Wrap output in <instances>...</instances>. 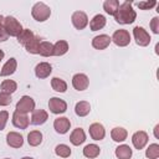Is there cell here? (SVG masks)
<instances>
[{"label": "cell", "mask_w": 159, "mask_h": 159, "mask_svg": "<svg viewBox=\"0 0 159 159\" xmlns=\"http://www.w3.org/2000/svg\"><path fill=\"white\" fill-rule=\"evenodd\" d=\"M12 124L19 129H26L30 124V118L27 117V114L15 111L12 113Z\"/></svg>", "instance_id": "8fae6325"}, {"label": "cell", "mask_w": 159, "mask_h": 159, "mask_svg": "<svg viewBox=\"0 0 159 159\" xmlns=\"http://www.w3.org/2000/svg\"><path fill=\"white\" fill-rule=\"evenodd\" d=\"M132 5H133L132 1H124L123 4H119V7L114 15V20L118 24L128 25V24H133L135 21L137 12Z\"/></svg>", "instance_id": "6da1fadb"}, {"label": "cell", "mask_w": 159, "mask_h": 159, "mask_svg": "<svg viewBox=\"0 0 159 159\" xmlns=\"http://www.w3.org/2000/svg\"><path fill=\"white\" fill-rule=\"evenodd\" d=\"M9 119V112L7 111H0V130H2L7 123Z\"/></svg>", "instance_id": "8d00e7d4"}, {"label": "cell", "mask_w": 159, "mask_h": 159, "mask_svg": "<svg viewBox=\"0 0 159 159\" xmlns=\"http://www.w3.org/2000/svg\"><path fill=\"white\" fill-rule=\"evenodd\" d=\"M111 137H112V139H113L114 142L120 143V142H124V140L127 139L128 132H127V129H124L123 127H116V128L112 129Z\"/></svg>", "instance_id": "603a6c76"}, {"label": "cell", "mask_w": 159, "mask_h": 159, "mask_svg": "<svg viewBox=\"0 0 159 159\" xmlns=\"http://www.w3.org/2000/svg\"><path fill=\"white\" fill-rule=\"evenodd\" d=\"M106 22H107L106 17L102 14H97L89 21V29H91V31H98L106 26Z\"/></svg>", "instance_id": "d6986e66"}, {"label": "cell", "mask_w": 159, "mask_h": 159, "mask_svg": "<svg viewBox=\"0 0 159 159\" xmlns=\"http://www.w3.org/2000/svg\"><path fill=\"white\" fill-rule=\"evenodd\" d=\"M15 111H17L20 113H25V114L34 112L35 111V101L30 96H22L19 99V102L16 103Z\"/></svg>", "instance_id": "8992f818"}, {"label": "cell", "mask_w": 159, "mask_h": 159, "mask_svg": "<svg viewBox=\"0 0 159 159\" xmlns=\"http://www.w3.org/2000/svg\"><path fill=\"white\" fill-rule=\"evenodd\" d=\"M21 159H34V158H31V157H24V158H21Z\"/></svg>", "instance_id": "7bdbcfd3"}, {"label": "cell", "mask_w": 159, "mask_h": 159, "mask_svg": "<svg viewBox=\"0 0 159 159\" xmlns=\"http://www.w3.org/2000/svg\"><path fill=\"white\" fill-rule=\"evenodd\" d=\"M145 157L148 159H158V157H159V144H157V143L149 144V147L145 149Z\"/></svg>", "instance_id": "d6a6232c"}, {"label": "cell", "mask_w": 159, "mask_h": 159, "mask_svg": "<svg viewBox=\"0 0 159 159\" xmlns=\"http://www.w3.org/2000/svg\"><path fill=\"white\" fill-rule=\"evenodd\" d=\"M101 153V148L97 144H87L83 148V155L88 159H94L99 155Z\"/></svg>", "instance_id": "cb8c5ba5"}, {"label": "cell", "mask_w": 159, "mask_h": 159, "mask_svg": "<svg viewBox=\"0 0 159 159\" xmlns=\"http://www.w3.org/2000/svg\"><path fill=\"white\" fill-rule=\"evenodd\" d=\"M68 42L65 40H58L53 45V56H63L68 51Z\"/></svg>", "instance_id": "d4e9b609"}, {"label": "cell", "mask_w": 159, "mask_h": 159, "mask_svg": "<svg viewBox=\"0 0 159 159\" xmlns=\"http://www.w3.org/2000/svg\"><path fill=\"white\" fill-rule=\"evenodd\" d=\"M0 88H1V92L11 94L17 89V83L14 80H4L0 84Z\"/></svg>", "instance_id": "f546056e"}, {"label": "cell", "mask_w": 159, "mask_h": 159, "mask_svg": "<svg viewBox=\"0 0 159 159\" xmlns=\"http://www.w3.org/2000/svg\"><path fill=\"white\" fill-rule=\"evenodd\" d=\"M51 87L53 91L56 92H60V93H63L67 91V83L66 81H63L62 78H58V77H53L51 80Z\"/></svg>", "instance_id": "f1b7e54d"}, {"label": "cell", "mask_w": 159, "mask_h": 159, "mask_svg": "<svg viewBox=\"0 0 159 159\" xmlns=\"http://www.w3.org/2000/svg\"><path fill=\"white\" fill-rule=\"evenodd\" d=\"M40 43H41V39H40L39 36H35V37H34V39L25 46V48H26V51H27L29 53H34V55H36V53H39Z\"/></svg>", "instance_id": "1f68e13d"}, {"label": "cell", "mask_w": 159, "mask_h": 159, "mask_svg": "<svg viewBox=\"0 0 159 159\" xmlns=\"http://www.w3.org/2000/svg\"><path fill=\"white\" fill-rule=\"evenodd\" d=\"M114 154H116V157H117L118 159H130V157H132V154H133V150H132V148H130L129 145H127V144H120V145H118V147L116 148Z\"/></svg>", "instance_id": "44dd1931"}, {"label": "cell", "mask_w": 159, "mask_h": 159, "mask_svg": "<svg viewBox=\"0 0 159 159\" xmlns=\"http://www.w3.org/2000/svg\"><path fill=\"white\" fill-rule=\"evenodd\" d=\"M53 128L58 134H66L71 128V122L66 117H58L53 120Z\"/></svg>", "instance_id": "7c38bea8"}, {"label": "cell", "mask_w": 159, "mask_h": 159, "mask_svg": "<svg viewBox=\"0 0 159 159\" xmlns=\"http://www.w3.org/2000/svg\"><path fill=\"white\" fill-rule=\"evenodd\" d=\"M133 36H134V40L137 42L138 46H142V47H145L150 43L152 41V37L150 35L148 34V31L142 27V26H135L133 29Z\"/></svg>", "instance_id": "277c9868"}, {"label": "cell", "mask_w": 159, "mask_h": 159, "mask_svg": "<svg viewBox=\"0 0 159 159\" xmlns=\"http://www.w3.org/2000/svg\"><path fill=\"white\" fill-rule=\"evenodd\" d=\"M72 86L76 91H84L89 86V80L84 73H76L72 77Z\"/></svg>", "instance_id": "9c48e42d"}, {"label": "cell", "mask_w": 159, "mask_h": 159, "mask_svg": "<svg viewBox=\"0 0 159 159\" xmlns=\"http://www.w3.org/2000/svg\"><path fill=\"white\" fill-rule=\"evenodd\" d=\"M89 135L93 140H102L104 137H106V129L103 127V124L96 122V123H92L89 125Z\"/></svg>", "instance_id": "4fadbf2b"}, {"label": "cell", "mask_w": 159, "mask_h": 159, "mask_svg": "<svg viewBox=\"0 0 159 159\" xmlns=\"http://www.w3.org/2000/svg\"><path fill=\"white\" fill-rule=\"evenodd\" d=\"M55 153L61 158H68L71 155V148L66 144H58L55 148Z\"/></svg>", "instance_id": "836d02e7"}, {"label": "cell", "mask_w": 159, "mask_h": 159, "mask_svg": "<svg viewBox=\"0 0 159 159\" xmlns=\"http://www.w3.org/2000/svg\"><path fill=\"white\" fill-rule=\"evenodd\" d=\"M2 26L5 27L7 35L9 36H14V37H17L20 35V32L24 30L22 29V25L14 16H6V17H4Z\"/></svg>", "instance_id": "3957f363"}, {"label": "cell", "mask_w": 159, "mask_h": 159, "mask_svg": "<svg viewBox=\"0 0 159 159\" xmlns=\"http://www.w3.org/2000/svg\"><path fill=\"white\" fill-rule=\"evenodd\" d=\"M158 128H159V125L157 124V125H155V128H154V135H155L157 138H158V133H157V130H158Z\"/></svg>", "instance_id": "60d3db41"}, {"label": "cell", "mask_w": 159, "mask_h": 159, "mask_svg": "<svg viewBox=\"0 0 159 159\" xmlns=\"http://www.w3.org/2000/svg\"><path fill=\"white\" fill-rule=\"evenodd\" d=\"M91 112V104L87 101H80L75 106V113L78 117H86Z\"/></svg>", "instance_id": "7402d4cb"}, {"label": "cell", "mask_w": 159, "mask_h": 159, "mask_svg": "<svg viewBox=\"0 0 159 159\" xmlns=\"http://www.w3.org/2000/svg\"><path fill=\"white\" fill-rule=\"evenodd\" d=\"M34 37H35V35H34V32H32L30 29H24V30L20 32V35L17 36V42H19L20 45L26 46Z\"/></svg>", "instance_id": "83f0119b"}, {"label": "cell", "mask_w": 159, "mask_h": 159, "mask_svg": "<svg viewBox=\"0 0 159 159\" xmlns=\"http://www.w3.org/2000/svg\"><path fill=\"white\" fill-rule=\"evenodd\" d=\"M148 139H149V137H148L147 132H144V130H137V132L132 135V143H133L134 148L138 149V150L143 149V148L147 145Z\"/></svg>", "instance_id": "30bf717a"}, {"label": "cell", "mask_w": 159, "mask_h": 159, "mask_svg": "<svg viewBox=\"0 0 159 159\" xmlns=\"http://www.w3.org/2000/svg\"><path fill=\"white\" fill-rule=\"evenodd\" d=\"M42 142V133L40 130H31L27 134V143L31 147H37Z\"/></svg>", "instance_id": "4316f807"}, {"label": "cell", "mask_w": 159, "mask_h": 159, "mask_svg": "<svg viewBox=\"0 0 159 159\" xmlns=\"http://www.w3.org/2000/svg\"><path fill=\"white\" fill-rule=\"evenodd\" d=\"M52 72V66L48 62H40L35 67V75L37 78H47Z\"/></svg>", "instance_id": "9a60e30c"}, {"label": "cell", "mask_w": 159, "mask_h": 159, "mask_svg": "<svg viewBox=\"0 0 159 159\" xmlns=\"http://www.w3.org/2000/svg\"><path fill=\"white\" fill-rule=\"evenodd\" d=\"M11 101H12L11 94L5 93V92H0V106H2V107L9 106L11 103Z\"/></svg>", "instance_id": "d590c367"}, {"label": "cell", "mask_w": 159, "mask_h": 159, "mask_svg": "<svg viewBox=\"0 0 159 159\" xmlns=\"http://www.w3.org/2000/svg\"><path fill=\"white\" fill-rule=\"evenodd\" d=\"M112 42L111 37L106 34H101V35H97L93 37L92 40V46L96 48V50H104L109 46V43Z\"/></svg>", "instance_id": "5bb4252c"}, {"label": "cell", "mask_w": 159, "mask_h": 159, "mask_svg": "<svg viewBox=\"0 0 159 159\" xmlns=\"http://www.w3.org/2000/svg\"><path fill=\"white\" fill-rule=\"evenodd\" d=\"M157 5V1L155 0H147V1H138L137 2V6L140 9V10H150L152 7H154Z\"/></svg>", "instance_id": "e575fe53"}, {"label": "cell", "mask_w": 159, "mask_h": 159, "mask_svg": "<svg viewBox=\"0 0 159 159\" xmlns=\"http://www.w3.org/2000/svg\"><path fill=\"white\" fill-rule=\"evenodd\" d=\"M48 108H50L51 113L61 114V113H65L67 111V103L58 97H52L48 101Z\"/></svg>", "instance_id": "52a82bcc"}, {"label": "cell", "mask_w": 159, "mask_h": 159, "mask_svg": "<svg viewBox=\"0 0 159 159\" xmlns=\"http://www.w3.org/2000/svg\"><path fill=\"white\" fill-rule=\"evenodd\" d=\"M9 39V35L2 25H0V41H6Z\"/></svg>", "instance_id": "f35d334b"}, {"label": "cell", "mask_w": 159, "mask_h": 159, "mask_svg": "<svg viewBox=\"0 0 159 159\" xmlns=\"http://www.w3.org/2000/svg\"><path fill=\"white\" fill-rule=\"evenodd\" d=\"M150 29L154 34H159V17L154 16L150 21Z\"/></svg>", "instance_id": "74e56055"}, {"label": "cell", "mask_w": 159, "mask_h": 159, "mask_svg": "<svg viewBox=\"0 0 159 159\" xmlns=\"http://www.w3.org/2000/svg\"><path fill=\"white\" fill-rule=\"evenodd\" d=\"M111 40L119 47H125L130 43V34L124 30V29H119V30H116L111 37Z\"/></svg>", "instance_id": "5b68a950"}, {"label": "cell", "mask_w": 159, "mask_h": 159, "mask_svg": "<svg viewBox=\"0 0 159 159\" xmlns=\"http://www.w3.org/2000/svg\"><path fill=\"white\" fill-rule=\"evenodd\" d=\"M6 143L11 148H20L24 144V137L17 132H9L6 135Z\"/></svg>", "instance_id": "2e32d148"}, {"label": "cell", "mask_w": 159, "mask_h": 159, "mask_svg": "<svg viewBox=\"0 0 159 159\" xmlns=\"http://www.w3.org/2000/svg\"><path fill=\"white\" fill-rule=\"evenodd\" d=\"M48 119V113L45 109H35L31 114L30 122L35 125H41Z\"/></svg>", "instance_id": "e0dca14e"}, {"label": "cell", "mask_w": 159, "mask_h": 159, "mask_svg": "<svg viewBox=\"0 0 159 159\" xmlns=\"http://www.w3.org/2000/svg\"><path fill=\"white\" fill-rule=\"evenodd\" d=\"M84 140H86V134L82 128H76L72 130V133L70 135V142L73 145H80V144L84 143Z\"/></svg>", "instance_id": "ffe728a7"}, {"label": "cell", "mask_w": 159, "mask_h": 159, "mask_svg": "<svg viewBox=\"0 0 159 159\" xmlns=\"http://www.w3.org/2000/svg\"><path fill=\"white\" fill-rule=\"evenodd\" d=\"M16 67H17V61L16 58L14 57H10L2 66L1 71H0V76L1 77H6V76H10L12 75L15 71H16Z\"/></svg>", "instance_id": "ac0fdd59"}, {"label": "cell", "mask_w": 159, "mask_h": 159, "mask_svg": "<svg viewBox=\"0 0 159 159\" xmlns=\"http://www.w3.org/2000/svg\"><path fill=\"white\" fill-rule=\"evenodd\" d=\"M4 56H5V53H4V51L0 48V62H1V60L4 58Z\"/></svg>", "instance_id": "ab89813d"}, {"label": "cell", "mask_w": 159, "mask_h": 159, "mask_svg": "<svg viewBox=\"0 0 159 159\" xmlns=\"http://www.w3.org/2000/svg\"><path fill=\"white\" fill-rule=\"evenodd\" d=\"M71 21L77 30H83L88 25V17L83 11H75L71 16Z\"/></svg>", "instance_id": "ba28073f"}, {"label": "cell", "mask_w": 159, "mask_h": 159, "mask_svg": "<svg viewBox=\"0 0 159 159\" xmlns=\"http://www.w3.org/2000/svg\"><path fill=\"white\" fill-rule=\"evenodd\" d=\"M39 55L43 57L53 56V45L48 41H41L40 47H39Z\"/></svg>", "instance_id": "484cf974"}, {"label": "cell", "mask_w": 159, "mask_h": 159, "mask_svg": "<svg viewBox=\"0 0 159 159\" xmlns=\"http://www.w3.org/2000/svg\"><path fill=\"white\" fill-rule=\"evenodd\" d=\"M2 22H4V16L0 15V25H2Z\"/></svg>", "instance_id": "b9f144b4"}, {"label": "cell", "mask_w": 159, "mask_h": 159, "mask_svg": "<svg viewBox=\"0 0 159 159\" xmlns=\"http://www.w3.org/2000/svg\"><path fill=\"white\" fill-rule=\"evenodd\" d=\"M31 15L32 17L39 21V22H43L46 21L50 15H51V9L45 4V2H36L32 9H31Z\"/></svg>", "instance_id": "7a4b0ae2"}, {"label": "cell", "mask_w": 159, "mask_h": 159, "mask_svg": "<svg viewBox=\"0 0 159 159\" xmlns=\"http://www.w3.org/2000/svg\"><path fill=\"white\" fill-rule=\"evenodd\" d=\"M5 159H11V158H5Z\"/></svg>", "instance_id": "ee69618b"}, {"label": "cell", "mask_w": 159, "mask_h": 159, "mask_svg": "<svg viewBox=\"0 0 159 159\" xmlns=\"http://www.w3.org/2000/svg\"><path fill=\"white\" fill-rule=\"evenodd\" d=\"M118 7H119V1L118 0H106L103 2V9L109 15H113L114 16L116 12H117V10H118Z\"/></svg>", "instance_id": "4dcf8cb0"}]
</instances>
